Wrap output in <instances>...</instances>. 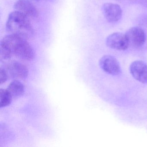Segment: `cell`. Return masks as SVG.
Listing matches in <instances>:
<instances>
[{
	"instance_id": "3957f363",
	"label": "cell",
	"mask_w": 147,
	"mask_h": 147,
	"mask_svg": "<svg viewBox=\"0 0 147 147\" xmlns=\"http://www.w3.org/2000/svg\"><path fill=\"white\" fill-rule=\"evenodd\" d=\"M99 65L103 71L111 75H118L122 71L119 62L115 57L110 55L101 57L99 61Z\"/></svg>"
},
{
	"instance_id": "ba28073f",
	"label": "cell",
	"mask_w": 147,
	"mask_h": 147,
	"mask_svg": "<svg viewBox=\"0 0 147 147\" xmlns=\"http://www.w3.org/2000/svg\"><path fill=\"white\" fill-rule=\"evenodd\" d=\"M102 11L107 20L111 23L117 22L122 18V9L117 4L105 3L102 7Z\"/></svg>"
},
{
	"instance_id": "52a82bcc",
	"label": "cell",
	"mask_w": 147,
	"mask_h": 147,
	"mask_svg": "<svg viewBox=\"0 0 147 147\" xmlns=\"http://www.w3.org/2000/svg\"><path fill=\"white\" fill-rule=\"evenodd\" d=\"M130 72L138 81L147 84V65L142 61H136L131 64Z\"/></svg>"
},
{
	"instance_id": "8992f818",
	"label": "cell",
	"mask_w": 147,
	"mask_h": 147,
	"mask_svg": "<svg viewBox=\"0 0 147 147\" xmlns=\"http://www.w3.org/2000/svg\"><path fill=\"white\" fill-rule=\"evenodd\" d=\"M129 45L135 48L142 47L146 41V34L144 30L139 26L129 29L125 34Z\"/></svg>"
},
{
	"instance_id": "7c38bea8",
	"label": "cell",
	"mask_w": 147,
	"mask_h": 147,
	"mask_svg": "<svg viewBox=\"0 0 147 147\" xmlns=\"http://www.w3.org/2000/svg\"><path fill=\"white\" fill-rule=\"evenodd\" d=\"M9 77L8 73L5 67L0 69V82L2 84L5 83Z\"/></svg>"
},
{
	"instance_id": "8fae6325",
	"label": "cell",
	"mask_w": 147,
	"mask_h": 147,
	"mask_svg": "<svg viewBox=\"0 0 147 147\" xmlns=\"http://www.w3.org/2000/svg\"><path fill=\"white\" fill-rule=\"evenodd\" d=\"M13 97L7 89L0 90V106L1 107H5L9 105L12 101Z\"/></svg>"
},
{
	"instance_id": "9c48e42d",
	"label": "cell",
	"mask_w": 147,
	"mask_h": 147,
	"mask_svg": "<svg viewBox=\"0 0 147 147\" xmlns=\"http://www.w3.org/2000/svg\"><path fill=\"white\" fill-rule=\"evenodd\" d=\"M13 7L15 11L22 13L29 18H36L38 16L36 7L28 0H17Z\"/></svg>"
},
{
	"instance_id": "5b68a950",
	"label": "cell",
	"mask_w": 147,
	"mask_h": 147,
	"mask_svg": "<svg viewBox=\"0 0 147 147\" xmlns=\"http://www.w3.org/2000/svg\"><path fill=\"white\" fill-rule=\"evenodd\" d=\"M106 42L109 48L118 51L125 50L129 45L125 34L121 32H114L109 35Z\"/></svg>"
},
{
	"instance_id": "30bf717a",
	"label": "cell",
	"mask_w": 147,
	"mask_h": 147,
	"mask_svg": "<svg viewBox=\"0 0 147 147\" xmlns=\"http://www.w3.org/2000/svg\"><path fill=\"white\" fill-rule=\"evenodd\" d=\"M13 98H16L21 97L25 91V87L22 82L18 80H14L10 83L7 88Z\"/></svg>"
},
{
	"instance_id": "7a4b0ae2",
	"label": "cell",
	"mask_w": 147,
	"mask_h": 147,
	"mask_svg": "<svg viewBox=\"0 0 147 147\" xmlns=\"http://www.w3.org/2000/svg\"><path fill=\"white\" fill-rule=\"evenodd\" d=\"M6 28L10 34L19 36L26 39L32 37L34 34V30L29 17L17 11L9 14L7 20Z\"/></svg>"
},
{
	"instance_id": "6da1fadb",
	"label": "cell",
	"mask_w": 147,
	"mask_h": 147,
	"mask_svg": "<svg viewBox=\"0 0 147 147\" xmlns=\"http://www.w3.org/2000/svg\"><path fill=\"white\" fill-rule=\"evenodd\" d=\"M26 40L21 37L9 34L1 39L0 46L8 50L12 55L20 60L31 61L35 57V52Z\"/></svg>"
},
{
	"instance_id": "4fadbf2b",
	"label": "cell",
	"mask_w": 147,
	"mask_h": 147,
	"mask_svg": "<svg viewBox=\"0 0 147 147\" xmlns=\"http://www.w3.org/2000/svg\"><path fill=\"white\" fill-rule=\"evenodd\" d=\"M34 1H50V0H33Z\"/></svg>"
},
{
	"instance_id": "277c9868",
	"label": "cell",
	"mask_w": 147,
	"mask_h": 147,
	"mask_svg": "<svg viewBox=\"0 0 147 147\" xmlns=\"http://www.w3.org/2000/svg\"><path fill=\"white\" fill-rule=\"evenodd\" d=\"M9 76L15 80H24L29 74L28 69L23 63L16 61L8 62L5 67Z\"/></svg>"
}]
</instances>
